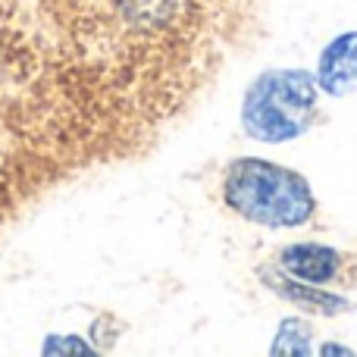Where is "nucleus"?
Returning <instances> with one entry per match:
<instances>
[{"mask_svg":"<svg viewBox=\"0 0 357 357\" xmlns=\"http://www.w3.org/2000/svg\"><path fill=\"white\" fill-rule=\"evenodd\" d=\"M317 85L333 98H348L357 91V31L333 38L317 63Z\"/></svg>","mask_w":357,"mask_h":357,"instance_id":"obj_4","label":"nucleus"},{"mask_svg":"<svg viewBox=\"0 0 357 357\" xmlns=\"http://www.w3.org/2000/svg\"><path fill=\"white\" fill-rule=\"evenodd\" d=\"M317 75L310 69H264L241 100V129L264 144H285L310 132L317 113Z\"/></svg>","mask_w":357,"mask_h":357,"instance_id":"obj_3","label":"nucleus"},{"mask_svg":"<svg viewBox=\"0 0 357 357\" xmlns=\"http://www.w3.org/2000/svg\"><path fill=\"white\" fill-rule=\"evenodd\" d=\"M264 279L270 282V289H276L282 298L295 301L298 307L310 310V314L335 317V314H342V310H348V301H345V298H335V295H326V291H314V289H301V285H291L289 279H285V282H279L276 273H266Z\"/></svg>","mask_w":357,"mask_h":357,"instance_id":"obj_6","label":"nucleus"},{"mask_svg":"<svg viewBox=\"0 0 357 357\" xmlns=\"http://www.w3.org/2000/svg\"><path fill=\"white\" fill-rule=\"evenodd\" d=\"M129 154L35 0H0V235L54 191Z\"/></svg>","mask_w":357,"mask_h":357,"instance_id":"obj_1","label":"nucleus"},{"mask_svg":"<svg viewBox=\"0 0 357 357\" xmlns=\"http://www.w3.org/2000/svg\"><path fill=\"white\" fill-rule=\"evenodd\" d=\"M339 264L342 257L335 254V248L326 245H289L279 254V270L304 285H323L335 279Z\"/></svg>","mask_w":357,"mask_h":357,"instance_id":"obj_5","label":"nucleus"},{"mask_svg":"<svg viewBox=\"0 0 357 357\" xmlns=\"http://www.w3.org/2000/svg\"><path fill=\"white\" fill-rule=\"evenodd\" d=\"M222 201L235 216L266 229H298L310 222L317 197L301 173L260 157L229 163L222 178Z\"/></svg>","mask_w":357,"mask_h":357,"instance_id":"obj_2","label":"nucleus"}]
</instances>
